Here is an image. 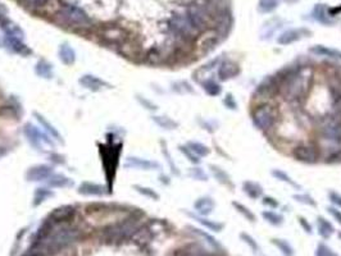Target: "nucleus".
<instances>
[{
    "instance_id": "nucleus-31",
    "label": "nucleus",
    "mask_w": 341,
    "mask_h": 256,
    "mask_svg": "<svg viewBox=\"0 0 341 256\" xmlns=\"http://www.w3.org/2000/svg\"><path fill=\"white\" fill-rule=\"evenodd\" d=\"M262 217L266 222H268L269 224L274 225V227H278L284 223V215L277 213V211L273 210H264L262 213Z\"/></svg>"
},
{
    "instance_id": "nucleus-53",
    "label": "nucleus",
    "mask_w": 341,
    "mask_h": 256,
    "mask_svg": "<svg viewBox=\"0 0 341 256\" xmlns=\"http://www.w3.org/2000/svg\"><path fill=\"white\" fill-rule=\"evenodd\" d=\"M137 100H139V102H140L141 105L144 106L145 109L151 110V112H154V110L158 109V106L155 105V104H153V102H151L150 100H148L146 98H144V96H137Z\"/></svg>"
},
{
    "instance_id": "nucleus-54",
    "label": "nucleus",
    "mask_w": 341,
    "mask_h": 256,
    "mask_svg": "<svg viewBox=\"0 0 341 256\" xmlns=\"http://www.w3.org/2000/svg\"><path fill=\"white\" fill-rule=\"evenodd\" d=\"M199 123H200L201 128L204 131H207V132H209V134H215V130H217V126H215V124L213 126L212 122H208V120L204 119H199Z\"/></svg>"
},
{
    "instance_id": "nucleus-34",
    "label": "nucleus",
    "mask_w": 341,
    "mask_h": 256,
    "mask_svg": "<svg viewBox=\"0 0 341 256\" xmlns=\"http://www.w3.org/2000/svg\"><path fill=\"white\" fill-rule=\"evenodd\" d=\"M36 73L39 74L40 77L42 78H52L53 76V68H52V64H49L45 60H40L36 64Z\"/></svg>"
},
{
    "instance_id": "nucleus-40",
    "label": "nucleus",
    "mask_w": 341,
    "mask_h": 256,
    "mask_svg": "<svg viewBox=\"0 0 341 256\" xmlns=\"http://www.w3.org/2000/svg\"><path fill=\"white\" fill-rule=\"evenodd\" d=\"M179 151L182 153L183 154V156L189 160V162L191 163V164H194V165H199L200 164V162H201V159L199 158V156H197V155L194 154L193 151L190 150V149L187 148L186 145H179Z\"/></svg>"
},
{
    "instance_id": "nucleus-36",
    "label": "nucleus",
    "mask_w": 341,
    "mask_h": 256,
    "mask_svg": "<svg viewBox=\"0 0 341 256\" xmlns=\"http://www.w3.org/2000/svg\"><path fill=\"white\" fill-rule=\"evenodd\" d=\"M223 60V56L219 55V56H215V58H213V59H211L208 63H205L203 67L200 68V69L197 70V73H209V72H212V70H215L218 68V66L221 64V62Z\"/></svg>"
},
{
    "instance_id": "nucleus-23",
    "label": "nucleus",
    "mask_w": 341,
    "mask_h": 256,
    "mask_svg": "<svg viewBox=\"0 0 341 256\" xmlns=\"http://www.w3.org/2000/svg\"><path fill=\"white\" fill-rule=\"evenodd\" d=\"M280 25H281V21H278L277 18H273V19H271V21L266 22L263 28H262V31H260V39L262 40L271 39L274 32L281 27Z\"/></svg>"
},
{
    "instance_id": "nucleus-49",
    "label": "nucleus",
    "mask_w": 341,
    "mask_h": 256,
    "mask_svg": "<svg viewBox=\"0 0 341 256\" xmlns=\"http://www.w3.org/2000/svg\"><path fill=\"white\" fill-rule=\"evenodd\" d=\"M327 197H328V200H330V203L332 204L335 207L341 209V193L336 192V191H334V189H330V191L327 192Z\"/></svg>"
},
{
    "instance_id": "nucleus-11",
    "label": "nucleus",
    "mask_w": 341,
    "mask_h": 256,
    "mask_svg": "<svg viewBox=\"0 0 341 256\" xmlns=\"http://www.w3.org/2000/svg\"><path fill=\"white\" fill-rule=\"evenodd\" d=\"M209 171H211V174L213 175V178H215L219 185L225 186L226 188H229L230 191H235L236 186L235 183H233V181H232L231 175L226 172L222 167H219V165L217 164H209Z\"/></svg>"
},
{
    "instance_id": "nucleus-29",
    "label": "nucleus",
    "mask_w": 341,
    "mask_h": 256,
    "mask_svg": "<svg viewBox=\"0 0 341 256\" xmlns=\"http://www.w3.org/2000/svg\"><path fill=\"white\" fill-rule=\"evenodd\" d=\"M186 146L193 151L194 154L199 156V158H204L208 156L209 153H211V149L208 148L207 145L201 144V142H197V141H189L186 144Z\"/></svg>"
},
{
    "instance_id": "nucleus-22",
    "label": "nucleus",
    "mask_w": 341,
    "mask_h": 256,
    "mask_svg": "<svg viewBox=\"0 0 341 256\" xmlns=\"http://www.w3.org/2000/svg\"><path fill=\"white\" fill-rule=\"evenodd\" d=\"M317 228H318V235L322 239H330L331 235L335 232L334 224L324 217L317 218Z\"/></svg>"
},
{
    "instance_id": "nucleus-5",
    "label": "nucleus",
    "mask_w": 341,
    "mask_h": 256,
    "mask_svg": "<svg viewBox=\"0 0 341 256\" xmlns=\"http://www.w3.org/2000/svg\"><path fill=\"white\" fill-rule=\"evenodd\" d=\"M281 92V84L278 81L276 74H269L266 78L258 84L253 92V102H273L277 99Z\"/></svg>"
},
{
    "instance_id": "nucleus-50",
    "label": "nucleus",
    "mask_w": 341,
    "mask_h": 256,
    "mask_svg": "<svg viewBox=\"0 0 341 256\" xmlns=\"http://www.w3.org/2000/svg\"><path fill=\"white\" fill-rule=\"evenodd\" d=\"M53 196V192L52 191H49V189H45V188H39L37 191H36L35 193V205H37L39 203H42V201L45 200L46 197H50Z\"/></svg>"
},
{
    "instance_id": "nucleus-15",
    "label": "nucleus",
    "mask_w": 341,
    "mask_h": 256,
    "mask_svg": "<svg viewBox=\"0 0 341 256\" xmlns=\"http://www.w3.org/2000/svg\"><path fill=\"white\" fill-rule=\"evenodd\" d=\"M80 84L86 87L88 90H91V91H100L102 88L104 87H110L109 84L106 81H103L96 76H92V74H85L80 78Z\"/></svg>"
},
{
    "instance_id": "nucleus-39",
    "label": "nucleus",
    "mask_w": 341,
    "mask_h": 256,
    "mask_svg": "<svg viewBox=\"0 0 341 256\" xmlns=\"http://www.w3.org/2000/svg\"><path fill=\"white\" fill-rule=\"evenodd\" d=\"M272 243H273L277 249H280V251H281L284 255L286 256H292L294 255V250H292V247L290 246V243L287 242V241H285V239H272Z\"/></svg>"
},
{
    "instance_id": "nucleus-41",
    "label": "nucleus",
    "mask_w": 341,
    "mask_h": 256,
    "mask_svg": "<svg viewBox=\"0 0 341 256\" xmlns=\"http://www.w3.org/2000/svg\"><path fill=\"white\" fill-rule=\"evenodd\" d=\"M172 88L176 92H179V94H194V92H195L193 86L186 81L175 82V84L172 85Z\"/></svg>"
},
{
    "instance_id": "nucleus-16",
    "label": "nucleus",
    "mask_w": 341,
    "mask_h": 256,
    "mask_svg": "<svg viewBox=\"0 0 341 256\" xmlns=\"http://www.w3.org/2000/svg\"><path fill=\"white\" fill-rule=\"evenodd\" d=\"M50 174H52V168L49 165H35V167L28 169L26 173V178L28 181H42V179L48 178Z\"/></svg>"
},
{
    "instance_id": "nucleus-9",
    "label": "nucleus",
    "mask_w": 341,
    "mask_h": 256,
    "mask_svg": "<svg viewBox=\"0 0 341 256\" xmlns=\"http://www.w3.org/2000/svg\"><path fill=\"white\" fill-rule=\"evenodd\" d=\"M62 14L70 23H73V25L88 26L90 23V19L86 16V13L80 8L71 5V4L64 5L63 9H62Z\"/></svg>"
},
{
    "instance_id": "nucleus-57",
    "label": "nucleus",
    "mask_w": 341,
    "mask_h": 256,
    "mask_svg": "<svg viewBox=\"0 0 341 256\" xmlns=\"http://www.w3.org/2000/svg\"><path fill=\"white\" fill-rule=\"evenodd\" d=\"M30 1H31L34 5H36V7H42L48 0H30Z\"/></svg>"
},
{
    "instance_id": "nucleus-37",
    "label": "nucleus",
    "mask_w": 341,
    "mask_h": 256,
    "mask_svg": "<svg viewBox=\"0 0 341 256\" xmlns=\"http://www.w3.org/2000/svg\"><path fill=\"white\" fill-rule=\"evenodd\" d=\"M292 199L296 203H300L303 205H306V206H317V201L314 200L313 196H310L309 193H295V195H292Z\"/></svg>"
},
{
    "instance_id": "nucleus-21",
    "label": "nucleus",
    "mask_w": 341,
    "mask_h": 256,
    "mask_svg": "<svg viewBox=\"0 0 341 256\" xmlns=\"http://www.w3.org/2000/svg\"><path fill=\"white\" fill-rule=\"evenodd\" d=\"M78 192L82 195H88V196H100V195L107 193V188L104 186L96 185V183L85 182L78 187Z\"/></svg>"
},
{
    "instance_id": "nucleus-51",
    "label": "nucleus",
    "mask_w": 341,
    "mask_h": 256,
    "mask_svg": "<svg viewBox=\"0 0 341 256\" xmlns=\"http://www.w3.org/2000/svg\"><path fill=\"white\" fill-rule=\"evenodd\" d=\"M162 145H163V150H162L163 151V155H164V156H165V160L168 162L169 168H171V171H172L173 174L179 175V168H177V167H176V164L173 163L172 158H171V155H169L168 150H167V146H165L164 142H162Z\"/></svg>"
},
{
    "instance_id": "nucleus-30",
    "label": "nucleus",
    "mask_w": 341,
    "mask_h": 256,
    "mask_svg": "<svg viewBox=\"0 0 341 256\" xmlns=\"http://www.w3.org/2000/svg\"><path fill=\"white\" fill-rule=\"evenodd\" d=\"M34 116H35V118H36V119H37V122H39L40 124H41V126L44 127V128H45L46 132H49L50 136L53 137V138H55V140L62 141V136H60L59 132L56 131V128H54L53 124H50V123L48 122V120H46L45 118H44V117L40 116L39 113H34Z\"/></svg>"
},
{
    "instance_id": "nucleus-14",
    "label": "nucleus",
    "mask_w": 341,
    "mask_h": 256,
    "mask_svg": "<svg viewBox=\"0 0 341 256\" xmlns=\"http://www.w3.org/2000/svg\"><path fill=\"white\" fill-rule=\"evenodd\" d=\"M312 18H313L314 21L318 22V23L324 26H332L336 22L328 14V9L326 7V4H317L313 12H312Z\"/></svg>"
},
{
    "instance_id": "nucleus-56",
    "label": "nucleus",
    "mask_w": 341,
    "mask_h": 256,
    "mask_svg": "<svg viewBox=\"0 0 341 256\" xmlns=\"http://www.w3.org/2000/svg\"><path fill=\"white\" fill-rule=\"evenodd\" d=\"M327 211L341 224V211L340 210H338V209H336V207H334V206H332V207L328 206L327 207Z\"/></svg>"
},
{
    "instance_id": "nucleus-4",
    "label": "nucleus",
    "mask_w": 341,
    "mask_h": 256,
    "mask_svg": "<svg viewBox=\"0 0 341 256\" xmlns=\"http://www.w3.org/2000/svg\"><path fill=\"white\" fill-rule=\"evenodd\" d=\"M291 156L296 162L310 165L322 162V158H323L321 148L316 140L302 141L294 145L291 149Z\"/></svg>"
},
{
    "instance_id": "nucleus-46",
    "label": "nucleus",
    "mask_w": 341,
    "mask_h": 256,
    "mask_svg": "<svg viewBox=\"0 0 341 256\" xmlns=\"http://www.w3.org/2000/svg\"><path fill=\"white\" fill-rule=\"evenodd\" d=\"M135 189L137 192L141 193L143 196H146L149 199H153V200H158L159 195L155 192L154 189L149 188V187H143V186H135Z\"/></svg>"
},
{
    "instance_id": "nucleus-13",
    "label": "nucleus",
    "mask_w": 341,
    "mask_h": 256,
    "mask_svg": "<svg viewBox=\"0 0 341 256\" xmlns=\"http://www.w3.org/2000/svg\"><path fill=\"white\" fill-rule=\"evenodd\" d=\"M215 207V201L211 196H201L194 203V210L200 217H208L213 213Z\"/></svg>"
},
{
    "instance_id": "nucleus-17",
    "label": "nucleus",
    "mask_w": 341,
    "mask_h": 256,
    "mask_svg": "<svg viewBox=\"0 0 341 256\" xmlns=\"http://www.w3.org/2000/svg\"><path fill=\"white\" fill-rule=\"evenodd\" d=\"M199 84H200L203 91L207 95H209V96H212V98L219 96V95L222 94V91H223V88H222L219 81H217L215 78H204V80H200Z\"/></svg>"
},
{
    "instance_id": "nucleus-24",
    "label": "nucleus",
    "mask_w": 341,
    "mask_h": 256,
    "mask_svg": "<svg viewBox=\"0 0 341 256\" xmlns=\"http://www.w3.org/2000/svg\"><path fill=\"white\" fill-rule=\"evenodd\" d=\"M189 215H190L191 218H194L195 221L199 222V223H200L203 227L208 228L209 231L221 232L222 229L225 228V224H223V223H221V222L211 221V219H207L205 217H200V215H194V214H191V213H189Z\"/></svg>"
},
{
    "instance_id": "nucleus-26",
    "label": "nucleus",
    "mask_w": 341,
    "mask_h": 256,
    "mask_svg": "<svg viewBox=\"0 0 341 256\" xmlns=\"http://www.w3.org/2000/svg\"><path fill=\"white\" fill-rule=\"evenodd\" d=\"M271 174L273 175L274 178L277 179V181H280V182H284L286 183V185H288V186L294 187V188L300 189L299 183L296 182L295 179H292L291 177L285 172V171H282V169H272Z\"/></svg>"
},
{
    "instance_id": "nucleus-35",
    "label": "nucleus",
    "mask_w": 341,
    "mask_h": 256,
    "mask_svg": "<svg viewBox=\"0 0 341 256\" xmlns=\"http://www.w3.org/2000/svg\"><path fill=\"white\" fill-rule=\"evenodd\" d=\"M278 7V0H259L258 1V11L263 14L272 13Z\"/></svg>"
},
{
    "instance_id": "nucleus-59",
    "label": "nucleus",
    "mask_w": 341,
    "mask_h": 256,
    "mask_svg": "<svg viewBox=\"0 0 341 256\" xmlns=\"http://www.w3.org/2000/svg\"><path fill=\"white\" fill-rule=\"evenodd\" d=\"M339 237H340V239H341V232H340V233H339Z\"/></svg>"
},
{
    "instance_id": "nucleus-18",
    "label": "nucleus",
    "mask_w": 341,
    "mask_h": 256,
    "mask_svg": "<svg viewBox=\"0 0 341 256\" xmlns=\"http://www.w3.org/2000/svg\"><path fill=\"white\" fill-rule=\"evenodd\" d=\"M125 165H126L127 168L143 169V171H153V169L161 168V165L157 162H151V160H148V159L141 158H128Z\"/></svg>"
},
{
    "instance_id": "nucleus-47",
    "label": "nucleus",
    "mask_w": 341,
    "mask_h": 256,
    "mask_svg": "<svg viewBox=\"0 0 341 256\" xmlns=\"http://www.w3.org/2000/svg\"><path fill=\"white\" fill-rule=\"evenodd\" d=\"M240 237H241V239H243L244 242L246 243V245H249L250 246V249L253 250L254 253H258V251H260V249H259V246H258V243H257V241L251 237L250 235H248V233H241L240 235Z\"/></svg>"
},
{
    "instance_id": "nucleus-28",
    "label": "nucleus",
    "mask_w": 341,
    "mask_h": 256,
    "mask_svg": "<svg viewBox=\"0 0 341 256\" xmlns=\"http://www.w3.org/2000/svg\"><path fill=\"white\" fill-rule=\"evenodd\" d=\"M153 120H154V123L157 126H159L161 128L167 131L176 130L177 127H179V123H177L176 120H173L172 118H169V117L167 116H154L153 117Z\"/></svg>"
},
{
    "instance_id": "nucleus-19",
    "label": "nucleus",
    "mask_w": 341,
    "mask_h": 256,
    "mask_svg": "<svg viewBox=\"0 0 341 256\" xmlns=\"http://www.w3.org/2000/svg\"><path fill=\"white\" fill-rule=\"evenodd\" d=\"M241 188H243V192L249 199H251V200H259L263 196V187L260 186L259 183L254 182V181H245V182H243Z\"/></svg>"
},
{
    "instance_id": "nucleus-20",
    "label": "nucleus",
    "mask_w": 341,
    "mask_h": 256,
    "mask_svg": "<svg viewBox=\"0 0 341 256\" xmlns=\"http://www.w3.org/2000/svg\"><path fill=\"white\" fill-rule=\"evenodd\" d=\"M0 25H1V28H3V31L5 32V35H7L8 37H14V39L19 40L23 39L25 34H23V31L19 28V26L16 25L14 22L9 21L7 18H0Z\"/></svg>"
},
{
    "instance_id": "nucleus-45",
    "label": "nucleus",
    "mask_w": 341,
    "mask_h": 256,
    "mask_svg": "<svg viewBox=\"0 0 341 256\" xmlns=\"http://www.w3.org/2000/svg\"><path fill=\"white\" fill-rule=\"evenodd\" d=\"M316 256H339L334 250L328 247L326 243H318L316 250Z\"/></svg>"
},
{
    "instance_id": "nucleus-12",
    "label": "nucleus",
    "mask_w": 341,
    "mask_h": 256,
    "mask_svg": "<svg viewBox=\"0 0 341 256\" xmlns=\"http://www.w3.org/2000/svg\"><path fill=\"white\" fill-rule=\"evenodd\" d=\"M25 135L28 138V141H30V142H31L36 149H37V150L42 149V144L52 145V141L48 140V138H46V137L44 136V135H42L35 126H32V124H26Z\"/></svg>"
},
{
    "instance_id": "nucleus-43",
    "label": "nucleus",
    "mask_w": 341,
    "mask_h": 256,
    "mask_svg": "<svg viewBox=\"0 0 341 256\" xmlns=\"http://www.w3.org/2000/svg\"><path fill=\"white\" fill-rule=\"evenodd\" d=\"M48 183H49V186L52 187H66L70 185L71 181L67 177H64V175H54V177H52V178L49 179V182Z\"/></svg>"
},
{
    "instance_id": "nucleus-7",
    "label": "nucleus",
    "mask_w": 341,
    "mask_h": 256,
    "mask_svg": "<svg viewBox=\"0 0 341 256\" xmlns=\"http://www.w3.org/2000/svg\"><path fill=\"white\" fill-rule=\"evenodd\" d=\"M241 73V67L236 60L226 59L221 62V64L217 68V78L219 82H227L230 80H233Z\"/></svg>"
},
{
    "instance_id": "nucleus-48",
    "label": "nucleus",
    "mask_w": 341,
    "mask_h": 256,
    "mask_svg": "<svg viewBox=\"0 0 341 256\" xmlns=\"http://www.w3.org/2000/svg\"><path fill=\"white\" fill-rule=\"evenodd\" d=\"M191 229H193V231L195 232L197 235H200L201 237H204V239H207V242L211 243V245L213 246V247H215V249H219V247H221V246H219V243H218V241H217V239H215V237H212L211 235H208L207 232L200 231V229H197V228H191Z\"/></svg>"
},
{
    "instance_id": "nucleus-32",
    "label": "nucleus",
    "mask_w": 341,
    "mask_h": 256,
    "mask_svg": "<svg viewBox=\"0 0 341 256\" xmlns=\"http://www.w3.org/2000/svg\"><path fill=\"white\" fill-rule=\"evenodd\" d=\"M232 206H233V209H235V210L237 211L239 214L243 215L246 221L251 222V223H254V222L257 221V217H255V214H254L253 211L250 210L249 207L245 206L244 204L237 203V201H232Z\"/></svg>"
},
{
    "instance_id": "nucleus-8",
    "label": "nucleus",
    "mask_w": 341,
    "mask_h": 256,
    "mask_svg": "<svg viewBox=\"0 0 341 256\" xmlns=\"http://www.w3.org/2000/svg\"><path fill=\"white\" fill-rule=\"evenodd\" d=\"M310 35H312V31L305 27L290 28L287 31L282 32L281 35L276 39V42H277L278 45L286 46L290 45V44H294V42L296 41H299V40L304 39V37H309Z\"/></svg>"
},
{
    "instance_id": "nucleus-55",
    "label": "nucleus",
    "mask_w": 341,
    "mask_h": 256,
    "mask_svg": "<svg viewBox=\"0 0 341 256\" xmlns=\"http://www.w3.org/2000/svg\"><path fill=\"white\" fill-rule=\"evenodd\" d=\"M298 222H299V224L302 225V228L304 229V231L306 232V233H312V224H310L309 222L306 221L304 217H298Z\"/></svg>"
},
{
    "instance_id": "nucleus-1",
    "label": "nucleus",
    "mask_w": 341,
    "mask_h": 256,
    "mask_svg": "<svg viewBox=\"0 0 341 256\" xmlns=\"http://www.w3.org/2000/svg\"><path fill=\"white\" fill-rule=\"evenodd\" d=\"M281 84V96L292 105H302L309 96L316 80V69L309 59L302 55L295 63L286 66L276 72Z\"/></svg>"
},
{
    "instance_id": "nucleus-52",
    "label": "nucleus",
    "mask_w": 341,
    "mask_h": 256,
    "mask_svg": "<svg viewBox=\"0 0 341 256\" xmlns=\"http://www.w3.org/2000/svg\"><path fill=\"white\" fill-rule=\"evenodd\" d=\"M262 204H263L264 206L269 207V209H277V207H280V203L273 196H264L263 195L262 196Z\"/></svg>"
},
{
    "instance_id": "nucleus-10",
    "label": "nucleus",
    "mask_w": 341,
    "mask_h": 256,
    "mask_svg": "<svg viewBox=\"0 0 341 256\" xmlns=\"http://www.w3.org/2000/svg\"><path fill=\"white\" fill-rule=\"evenodd\" d=\"M309 53L318 58H326L332 62H341V50L326 45H313L309 48Z\"/></svg>"
},
{
    "instance_id": "nucleus-3",
    "label": "nucleus",
    "mask_w": 341,
    "mask_h": 256,
    "mask_svg": "<svg viewBox=\"0 0 341 256\" xmlns=\"http://www.w3.org/2000/svg\"><path fill=\"white\" fill-rule=\"evenodd\" d=\"M41 236H40V245L41 247L46 249L48 251H56V250L63 249L67 245L72 243L77 239V231L66 224H62L60 227H52L48 229H41Z\"/></svg>"
},
{
    "instance_id": "nucleus-25",
    "label": "nucleus",
    "mask_w": 341,
    "mask_h": 256,
    "mask_svg": "<svg viewBox=\"0 0 341 256\" xmlns=\"http://www.w3.org/2000/svg\"><path fill=\"white\" fill-rule=\"evenodd\" d=\"M59 59L63 62L64 64L71 66V64L74 63L76 60V53L74 50L71 48L68 44H62L59 46Z\"/></svg>"
},
{
    "instance_id": "nucleus-27",
    "label": "nucleus",
    "mask_w": 341,
    "mask_h": 256,
    "mask_svg": "<svg viewBox=\"0 0 341 256\" xmlns=\"http://www.w3.org/2000/svg\"><path fill=\"white\" fill-rule=\"evenodd\" d=\"M5 44L8 45V48H11L13 51H16V53L18 54H22V55H27V54H30L31 51H30V49H28L27 46L22 42V40L19 39H14V37H5Z\"/></svg>"
},
{
    "instance_id": "nucleus-6",
    "label": "nucleus",
    "mask_w": 341,
    "mask_h": 256,
    "mask_svg": "<svg viewBox=\"0 0 341 256\" xmlns=\"http://www.w3.org/2000/svg\"><path fill=\"white\" fill-rule=\"evenodd\" d=\"M137 232V225L134 222H125L120 224H114L104 231V236L108 239H122L135 235Z\"/></svg>"
},
{
    "instance_id": "nucleus-38",
    "label": "nucleus",
    "mask_w": 341,
    "mask_h": 256,
    "mask_svg": "<svg viewBox=\"0 0 341 256\" xmlns=\"http://www.w3.org/2000/svg\"><path fill=\"white\" fill-rule=\"evenodd\" d=\"M322 162L326 164H340L341 163V148L335 149V150L330 151L327 154L323 155Z\"/></svg>"
},
{
    "instance_id": "nucleus-44",
    "label": "nucleus",
    "mask_w": 341,
    "mask_h": 256,
    "mask_svg": "<svg viewBox=\"0 0 341 256\" xmlns=\"http://www.w3.org/2000/svg\"><path fill=\"white\" fill-rule=\"evenodd\" d=\"M222 102H223V105H225L226 109L232 110V112L237 110V102H236L235 96H233L231 92H229V94L225 95V98H223Z\"/></svg>"
},
{
    "instance_id": "nucleus-58",
    "label": "nucleus",
    "mask_w": 341,
    "mask_h": 256,
    "mask_svg": "<svg viewBox=\"0 0 341 256\" xmlns=\"http://www.w3.org/2000/svg\"><path fill=\"white\" fill-rule=\"evenodd\" d=\"M161 178H162V182H164V183H167V185H168V183H169V178H168V177H164V175H162Z\"/></svg>"
},
{
    "instance_id": "nucleus-42",
    "label": "nucleus",
    "mask_w": 341,
    "mask_h": 256,
    "mask_svg": "<svg viewBox=\"0 0 341 256\" xmlns=\"http://www.w3.org/2000/svg\"><path fill=\"white\" fill-rule=\"evenodd\" d=\"M189 175L193 179H195V181H200V182H207L208 181V174L205 173V171L203 168H200V167H197V165L190 169Z\"/></svg>"
},
{
    "instance_id": "nucleus-2",
    "label": "nucleus",
    "mask_w": 341,
    "mask_h": 256,
    "mask_svg": "<svg viewBox=\"0 0 341 256\" xmlns=\"http://www.w3.org/2000/svg\"><path fill=\"white\" fill-rule=\"evenodd\" d=\"M253 126L264 135L272 134L280 123V109L272 102H255L250 112Z\"/></svg>"
},
{
    "instance_id": "nucleus-33",
    "label": "nucleus",
    "mask_w": 341,
    "mask_h": 256,
    "mask_svg": "<svg viewBox=\"0 0 341 256\" xmlns=\"http://www.w3.org/2000/svg\"><path fill=\"white\" fill-rule=\"evenodd\" d=\"M73 209L70 206L59 207V209L54 210V213L52 214V219H53V222H66L73 215Z\"/></svg>"
}]
</instances>
